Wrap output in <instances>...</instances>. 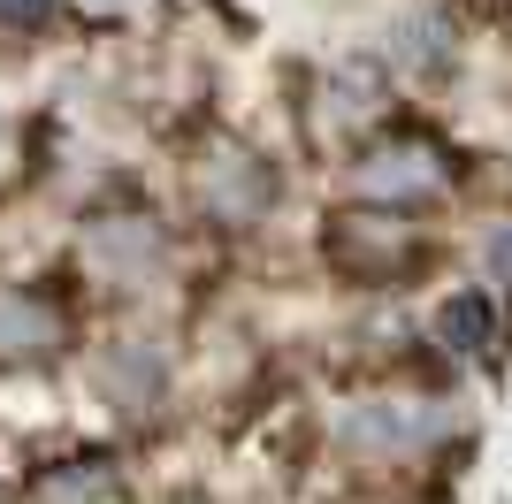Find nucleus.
<instances>
[{"mask_svg":"<svg viewBox=\"0 0 512 504\" xmlns=\"http://www.w3.org/2000/svg\"><path fill=\"white\" fill-rule=\"evenodd\" d=\"M444 428V413L421 398H375L360 413H344V443H360V451H413Z\"/></svg>","mask_w":512,"mask_h":504,"instance_id":"f257e3e1","label":"nucleus"},{"mask_svg":"<svg viewBox=\"0 0 512 504\" xmlns=\"http://www.w3.org/2000/svg\"><path fill=\"white\" fill-rule=\"evenodd\" d=\"M199 191H207V207H214V214H230V222H253V214L276 199V168H268V161H245V153H237V161H222Z\"/></svg>","mask_w":512,"mask_h":504,"instance_id":"f03ea898","label":"nucleus"},{"mask_svg":"<svg viewBox=\"0 0 512 504\" xmlns=\"http://www.w3.org/2000/svg\"><path fill=\"white\" fill-rule=\"evenodd\" d=\"M161 382H169V367H161V352H146L138 336H123V344L100 359V390H107L115 405H130V413L161 398Z\"/></svg>","mask_w":512,"mask_h":504,"instance_id":"7ed1b4c3","label":"nucleus"},{"mask_svg":"<svg viewBox=\"0 0 512 504\" xmlns=\"http://www.w3.org/2000/svg\"><path fill=\"white\" fill-rule=\"evenodd\" d=\"M436 336H444L451 352H490L497 344V306L482 291H451L444 314H436Z\"/></svg>","mask_w":512,"mask_h":504,"instance_id":"20e7f679","label":"nucleus"},{"mask_svg":"<svg viewBox=\"0 0 512 504\" xmlns=\"http://www.w3.org/2000/svg\"><path fill=\"white\" fill-rule=\"evenodd\" d=\"M436 176L444 168L428 161V153H375V168H367V184L383 191V199H421V191H436Z\"/></svg>","mask_w":512,"mask_h":504,"instance_id":"39448f33","label":"nucleus"},{"mask_svg":"<svg viewBox=\"0 0 512 504\" xmlns=\"http://www.w3.org/2000/svg\"><path fill=\"white\" fill-rule=\"evenodd\" d=\"M46 336H54V314H46L39 298L0 291V352H39Z\"/></svg>","mask_w":512,"mask_h":504,"instance_id":"423d86ee","label":"nucleus"},{"mask_svg":"<svg viewBox=\"0 0 512 504\" xmlns=\"http://www.w3.org/2000/svg\"><path fill=\"white\" fill-rule=\"evenodd\" d=\"M54 0H0V23H46Z\"/></svg>","mask_w":512,"mask_h":504,"instance_id":"0eeeda50","label":"nucleus"},{"mask_svg":"<svg viewBox=\"0 0 512 504\" xmlns=\"http://www.w3.org/2000/svg\"><path fill=\"white\" fill-rule=\"evenodd\" d=\"M490 275H497V283H512V222L490 237Z\"/></svg>","mask_w":512,"mask_h":504,"instance_id":"6e6552de","label":"nucleus"}]
</instances>
